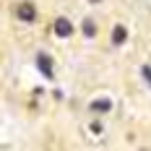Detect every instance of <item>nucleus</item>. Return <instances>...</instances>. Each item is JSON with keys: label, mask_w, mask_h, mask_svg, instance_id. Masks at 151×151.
Returning a JSON list of instances; mask_svg holds the SVG:
<instances>
[{"label": "nucleus", "mask_w": 151, "mask_h": 151, "mask_svg": "<svg viewBox=\"0 0 151 151\" xmlns=\"http://www.w3.org/2000/svg\"><path fill=\"white\" fill-rule=\"evenodd\" d=\"M125 39H128V29H125L122 24H117V26L112 29V45H115V47H120Z\"/></svg>", "instance_id": "4"}, {"label": "nucleus", "mask_w": 151, "mask_h": 151, "mask_svg": "<svg viewBox=\"0 0 151 151\" xmlns=\"http://www.w3.org/2000/svg\"><path fill=\"white\" fill-rule=\"evenodd\" d=\"M16 18L18 21H26V24H31L34 18H37V8H34V3H29V0H24V3H18L16 5Z\"/></svg>", "instance_id": "1"}, {"label": "nucleus", "mask_w": 151, "mask_h": 151, "mask_svg": "<svg viewBox=\"0 0 151 151\" xmlns=\"http://www.w3.org/2000/svg\"><path fill=\"white\" fill-rule=\"evenodd\" d=\"M83 31H86V37H94V21H86V24H83Z\"/></svg>", "instance_id": "6"}, {"label": "nucleus", "mask_w": 151, "mask_h": 151, "mask_svg": "<svg viewBox=\"0 0 151 151\" xmlns=\"http://www.w3.org/2000/svg\"><path fill=\"white\" fill-rule=\"evenodd\" d=\"M141 76H143V78L151 83V68H149V65H143V68H141Z\"/></svg>", "instance_id": "7"}, {"label": "nucleus", "mask_w": 151, "mask_h": 151, "mask_svg": "<svg viewBox=\"0 0 151 151\" xmlns=\"http://www.w3.org/2000/svg\"><path fill=\"white\" fill-rule=\"evenodd\" d=\"M89 3H102V0H89Z\"/></svg>", "instance_id": "8"}, {"label": "nucleus", "mask_w": 151, "mask_h": 151, "mask_svg": "<svg viewBox=\"0 0 151 151\" xmlns=\"http://www.w3.org/2000/svg\"><path fill=\"white\" fill-rule=\"evenodd\" d=\"M37 65H39V70H42L47 78H52V73H55V70H52V58H50V55L39 52V55H37Z\"/></svg>", "instance_id": "2"}, {"label": "nucleus", "mask_w": 151, "mask_h": 151, "mask_svg": "<svg viewBox=\"0 0 151 151\" xmlns=\"http://www.w3.org/2000/svg\"><path fill=\"white\" fill-rule=\"evenodd\" d=\"M112 109V102L109 99H96V102H91V112H109Z\"/></svg>", "instance_id": "5"}, {"label": "nucleus", "mask_w": 151, "mask_h": 151, "mask_svg": "<svg viewBox=\"0 0 151 151\" xmlns=\"http://www.w3.org/2000/svg\"><path fill=\"white\" fill-rule=\"evenodd\" d=\"M55 34H58V37H70V34H73V24H70L68 18H58V21H55Z\"/></svg>", "instance_id": "3"}]
</instances>
